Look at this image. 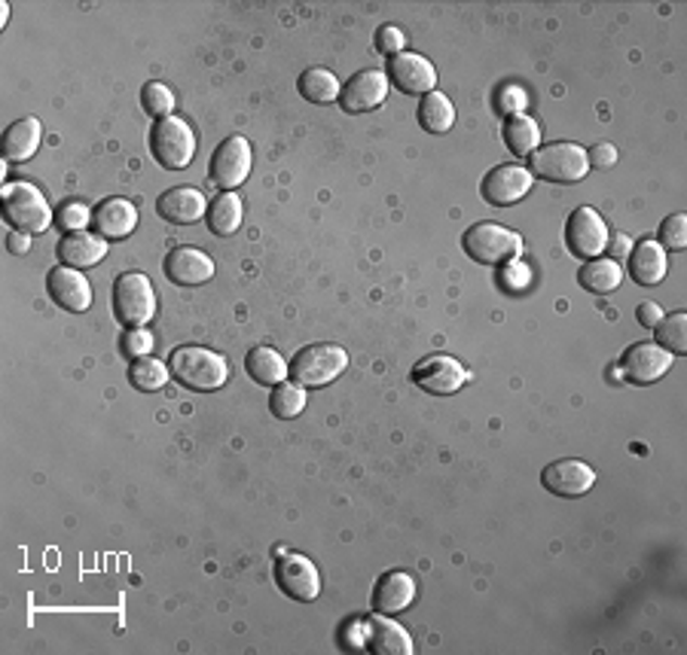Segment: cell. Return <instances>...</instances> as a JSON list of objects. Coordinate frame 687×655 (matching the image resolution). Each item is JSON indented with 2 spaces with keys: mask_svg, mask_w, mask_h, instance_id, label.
<instances>
[{
  "mask_svg": "<svg viewBox=\"0 0 687 655\" xmlns=\"http://www.w3.org/2000/svg\"><path fill=\"white\" fill-rule=\"evenodd\" d=\"M419 126L425 128L428 134H446L449 128L456 126L453 101L443 92H428L419 104Z\"/></svg>",
  "mask_w": 687,
  "mask_h": 655,
  "instance_id": "f546056e",
  "label": "cell"
},
{
  "mask_svg": "<svg viewBox=\"0 0 687 655\" xmlns=\"http://www.w3.org/2000/svg\"><path fill=\"white\" fill-rule=\"evenodd\" d=\"M565 244L574 256L581 259H596L602 256L608 244V229L606 220L593 208H574L565 226Z\"/></svg>",
  "mask_w": 687,
  "mask_h": 655,
  "instance_id": "30bf717a",
  "label": "cell"
},
{
  "mask_svg": "<svg viewBox=\"0 0 687 655\" xmlns=\"http://www.w3.org/2000/svg\"><path fill=\"white\" fill-rule=\"evenodd\" d=\"M89 223H92V214H89V208L82 202H67V205L55 210V226L62 232H67V235L71 232H82Z\"/></svg>",
  "mask_w": 687,
  "mask_h": 655,
  "instance_id": "d590c367",
  "label": "cell"
},
{
  "mask_svg": "<svg viewBox=\"0 0 687 655\" xmlns=\"http://www.w3.org/2000/svg\"><path fill=\"white\" fill-rule=\"evenodd\" d=\"M114 314L123 326L141 330L156 314V293L148 274H119L114 284Z\"/></svg>",
  "mask_w": 687,
  "mask_h": 655,
  "instance_id": "5b68a950",
  "label": "cell"
},
{
  "mask_svg": "<svg viewBox=\"0 0 687 655\" xmlns=\"http://www.w3.org/2000/svg\"><path fill=\"white\" fill-rule=\"evenodd\" d=\"M276 582L288 598L303 601V604H311L321 594V574L303 555H281L276 564Z\"/></svg>",
  "mask_w": 687,
  "mask_h": 655,
  "instance_id": "7c38bea8",
  "label": "cell"
},
{
  "mask_svg": "<svg viewBox=\"0 0 687 655\" xmlns=\"http://www.w3.org/2000/svg\"><path fill=\"white\" fill-rule=\"evenodd\" d=\"M251 175V144L242 134H232L214 150L212 156V180L220 190L242 187Z\"/></svg>",
  "mask_w": 687,
  "mask_h": 655,
  "instance_id": "8fae6325",
  "label": "cell"
},
{
  "mask_svg": "<svg viewBox=\"0 0 687 655\" xmlns=\"http://www.w3.org/2000/svg\"><path fill=\"white\" fill-rule=\"evenodd\" d=\"M385 95H389V74H382L377 67H367L345 82L343 92H340V104L348 113H367L379 107Z\"/></svg>",
  "mask_w": 687,
  "mask_h": 655,
  "instance_id": "5bb4252c",
  "label": "cell"
},
{
  "mask_svg": "<svg viewBox=\"0 0 687 655\" xmlns=\"http://www.w3.org/2000/svg\"><path fill=\"white\" fill-rule=\"evenodd\" d=\"M171 378V372L165 367L163 360L156 357H138L129 367V382L135 390L141 394H153V390H163L165 384Z\"/></svg>",
  "mask_w": 687,
  "mask_h": 655,
  "instance_id": "1f68e13d",
  "label": "cell"
},
{
  "mask_svg": "<svg viewBox=\"0 0 687 655\" xmlns=\"http://www.w3.org/2000/svg\"><path fill=\"white\" fill-rule=\"evenodd\" d=\"M660 247H670V251H685L687 247V217L685 214H672L670 220H663L660 226Z\"/></svg>",
  "mask_w": 687,
  "mask_h": 655,
  "instance_id": "8d00e7d4",
  "label": "cell"
},
{
  "mask_svg": "<svg viewBox=\"0 0 687 655\" xmlns=\"http://www.w3.org/2000/svg\"><path fill=\"white\" fill-rule=\"evenodd\" d=\"M461 247L474 262H483V266H501L523 256V239L510 232L508 226L498 223L471 226L461 239Z\"/></svg>",
  "mask_w": 687,
  "mask_h": 655,
  "instance_id": "3957f363",
  "label": "cell"
},
{
  "mask_svg": "<svg viewBox=\"0 0 687 655\" xmlns=\"http://www.w3.org/2000/svg\"><path fill=\"white\" fill-rule=\"evenodd\" d=\"M364 646L377 655H412V638L385 613L364 619Z\"/></svg>",
  "mask_w": 687,
  "mask_h": 655,
  "instance_id": "ffe728a7",
  "label": "cell"
},
{
  "mask_svg": "<svg viewBox=\"0 0 687 655\" xmlns=\"http://www.w3.org/2000/svg\"><path fill=\"white\" fill-rule=\"evenodd\" d=\"M92 226H96L101 239H126L138 226V208L126 198H107L92 214Z\"/></svg>",
  "mask_w": 687,
  "mask_h": 655,
  "instance_id": "603a6c76",
  "label": "cell"
},
{
  "mask_svg": "<svg viewBox=\"0 0 687 655\" xmlns=\"http://www.w3.org/2000/svg\"><path fill=\"white\" fill-rule=\"evenodd\" d=\"M468 378H471L468 369L461 367L458 360H453L449 354H431L412 367V384H419L422 390L434 394V397L456 394L468 384Z\"/></svg>",
  "mask_w": 687,
  "mask_h": 655,
  "instance_id": "ba28073f",
  "label": "cell"
},
{
  "mask_svg": "<svg viewBox=\"0 0 687 655\" xmlns=\"http://www.w3.org/2000/svg\"><path fill=\"white\" fill-rule=\"evenodd\" d=\"M505 144L513 156H532L540 146V128L532 116L525 113H517V116H508L505 123Z\"/></svg>",
  "mask_w": 687,
  "mask_h": 655,
  "instance_id": "83f0119b",
  "label": "cell"
},
{
  "mask_svg": "<svg viewBox=\"0 0 687 655\" xmlns=\"http://www.w3.org/2000/svg\"><path fill=\"white\" fill-rule=\"evenodd\" d=\"M141 104H144V111H148L150 116L168 119V116L175 113V92H171L165 82H148V86L141 89Z\"/></svg>",
  "mask_w": 687,
  "mask_h": 655,
  "instance_id": "e575fe53",
  "label": "cell"
},
{
  "mask_svg": "<svg viewBox=\"0 0 687 655\" xmlns=\"http://www.w3.org/2000/svg\"><path fill=\"white\" fill-rule=\"evenodd\" d=\"M606 247L611 251L614 259H623V256H629V251H633V239L623 235V232H614V235H608Z\"/></svg>",
  "mask_w": 687,
  "mask_h": 655,
  "instance_id": "7bdbcfd3",
  "label": "cell"
},
{
  "mask_svg": "<svg viewBox=\"0 0 687 655\" xmlns=\"http://www.w3.org/2000/svg\"><path fill=\"white\" fill-rule=\"evenodd\" d=\"M629 274L641 287H657L666 272H670V259L666 251L660 247V241H638V247L629 251Z\"/></svg>",
  "mask_w": 687,
  "mask_h": 655,
  "instance_id": "7402d4cb",
  "label": "cell"
},
{
  "mask_svg": "<svg viewBox=\"0 0 687 655\" xmlns=\"http://www.w3.org/2000/svg\"><path fill=\"white\" fill-rule=\"evenodd\" d=\"M495 104H498V111L508 113V116H517V113L525 111V92L520 86H505L498 98H495Z\"/></svg>",
  "mask_w": 687,
  "mask_h": 655,
  "instance_id": "ab89813d",
  "label": "cell"
},
{
  "mask_svg": "<svg viewBox=\"0 0 687 655\" xmlns=\"http://www.w3.org/2000/svg\"><path fill=\"white\" fill-rule=\"evenodd\" d=\"M242 217H245V210H242V198L236 192H220L212 205H208V214H205L208 229H212L214 235H232V232H239Z\"/></svg>",
  "mask_w": 687,
  "mask_h": 655,
  "instance_id": "4316f807",
  "label": "cell"
},
{
  "mask_svg": "<svg viewBox=\"0 0 687 655\" xmlns=\"http://www.w3.org/2000/svg\"><path fill=\"white\" fill-rule=\"evenodd\" d=\"M340 92H343V82L336 80L328 67H309L300 77V95L311 104H330V101L340 98Z\"/></svg>",
  "mask_w": 687,
  "mask_h": 655,
  "instance_id": "4dcf8cb0",
  "label": "cell"
},
{
  "mask_svg": "<svg viewBox=\"0 0 687 655\" xmlns=\"http://www.w3.org/2000/svg\"><path fill=\"white\" fill-rule=\"evenodd\" d=\"M636 318L641 326H648V330H654L657 323L663 320V308L657 303H641L638 305V311H636Z\"/></svg>",
  "mask_w": 687,
  "mask_h": 655,
  "instance_id": "b9f144b4",
  "label": "cell"
},
{
  "mask_svg": "<svg viewBox=\"0 0 687 655\" xmlns=\"http://www.w3.org/2000/svg\"><path fill=\"white\" fill-rule=\"evenodd\" d=\"M150 150H153V159L163 168L183 171L196 156V134L183 119L168 116V119H160L150 131Z\"/></svg>",
  "mask_w": 687,
  "mask_h": 655,
  "instance_id": "8992f818",
  "label": "cell"
},
{
  "mask_svg": "<svg viewBox=\"0 0 687 655\" xmlns=\"http://www.w3.org/2000/svg\"><path fill=\"white\" fill-rule=\"evenodd\" d=\"M532 175L550 183H577L589 171L587 150L581 144H547L532 153Z\"/></svg>",
  "mask_w": 687,
  "mask_h": 655,
  "instance_id": "52a82bcc",
  "label": "cell"
},
{
  "mask_svg": "<svg viewBox=\"0 0 687 655\" xmlns=\"http://www.w3.org/2000/svg\"><path fill=\"white\" fill-rule=\"evenodd\" d=\"M416 601V579L404 570H389L379 576L377 589H373V607L385 616L404 613Z\"/></svg>",
  "mask_w": 687,
  "mask_h": 655,
  "instance_id": "44dd1931",
  "label": "cell"
},
{
  "mask_svg": "<svg viewBox=\"0 0 687 655\" xmlns=\"http://www.w3.org/2000/svg\"><path fill=\"white\" fill-rule=\"evenodd\" d=\"M245 369L254 382L266 384V387H276L288 378V363L281 360L276 348H254L245 357Z\"/></svg>",
  "mask_w": 687,
  "mask_h": 655,
  "instance_id": "f1b7e54d",
  "label": "cell"
},
{
  "mask_svg": "<svg viewBox=\"0 0 687 655\" xmlns=\"http://www.w3.org/2000/svg\"><path fill=\"white\" fill-rule=\"evenodd\" d=\"M59 256L71 269H89L107 256V241L92 232H71L59 241Z\"/></svg>",
  "mask_w": 687,
  "mask_h": 655,
  "instance_id": "cb8c5ba5",
  "label": "cell"
},
{
  "mask_svg": "<svg viewBox=\"0 0 687 655\" xmlns=\"http://www.w3.org/2000/svg\"><path fill=\"white\" fill-rule=\"evenodd\" d=\"M40 138H43V128H40V123L34 116L16 119L13 126L3 131V159H31L34 153H37V146H40Z\"/></svg>",
  "mask_w": 687,
  "mask_h": 655,
  "instance_id": "d4e9b609",
  "label": "cell"
},
{
  "mask_svg": "<svg viewBox=\"0 0 687 655\" xmlns=\"http://www.w3.org/2000/svg\"><path fill=\"white\" fill-rule=\"evenodd\" d=\"M577 281H581V287L589 290V293L606 296L611 290L621 287L623 272L621 266H618V259H602V256H596V259H587V262L581 266Z\"/></svg>",
  "mask_w": 687,
  "mask_h": 655,
  "instance_id": "484cf974",
  "label": "cell"
},
{
  "mask_svg": "<svg viewBox=\"0 0 687 655\" xmlns=\"http://www.w3.org/2000/svg\"><path fill=\"white\" fill-rule=\"evenodd\" d=\"M123 351L129 354V357H150V351H153V336H150V330H131V333H126V338H123Z\"/></svg>",
  "mask_w": 687,
  "mask_h": 655,
  "instance_id": "f35d334b",
  "label": "cell"
},
{
  "mask_svg": "<svg viewBox=\"0 0 687 655\" xmlns=\"http://www.w3.org/2000/svg\"><path fill=\"white\" fill-rule=\"evenodd\" d=\"M389 82H394V89H400L404 95H428L437 86V70L425 55L400 52L389 62Z\"/></svg>",
  "mask_w": 687,
  "mask_h": 655,
  "instance_id": "4fadbf2b",
  "label": "cell"
},
{
  "mask_svg": "<svg viewBox=\"0 0 687 655\" xmlns=\"http://www.w3.org/2000/svg\"><path fill=\"white\" fill-rule=\"evenodd\" d=\"M404 43H407V37H404L400 28H394V25H382V28L377 31V49L382 52V55H389V59L400 55Z\"/></svg>",
  "mask_w": 687,
  "mask_h": 655,
  "instance_id": "74e56055",
  "label": "cell"
},
{
  "mask_svg": "<svg viewBox=\"0 0 687 655\" xmlns=\"http://www.w3.org/2000/svg\"><path fill=\"white\" fill-rule=\"evenodd\" d=\"M657 333V345L666 348L672 357L687 351V314L685 311H675L670 318H663L654 326Z\"/></svg>",
  "mask_w": 687,
  "mask_h": 655,
  "instance_id": "836d02e7",
  "label": "cell"
},
{
  "mask_svg": "<svg viewBox=\"0 0 687 655\" xmlns=\"http://www.w3.org/2000/svg\"><path fill=\"white\" fill-rule=\"evenodd\" d=\"M348 367V354L340 345H309L303 351H296L291 360V378L300 387H325V384L336 382Z\"/></svg>",
  "mask_w": 687,
  "mask_h": 655,
  "instance_id": "277c9868",
  "label": "cell"
},
{
  "mask_svg": "<svg viewBox=\"0 0 687 655\" xmlns=\"http://www.w3.org/2000/svg\"><path fill=\"white\" fill-rule=\"evenodd\" d=\"M7 251L13 256H28V251H31V235H25V232H10V235H7Z\"/></svg>",
  "mask_w": 687,
  "mask_h": 655,
  "instance_id": "ee69618b",
  "label": "cell"
},
{
  "mask_svg": "<svg viewBox=\"0 0 687 655\" xmlns=\"http://www.w3.org/2000/svg\"><path fill=\"white\" fill-rule=\"evenodd\" d=\"M269 409H272V415L281 418V421H291V418L303 415V409H306V390L294 382L276 384V390H272V397H269Z\"/></svg>",
  "mask_w": 687,
  "mask_h": 655,
  "instance_id": "d6a6232c",
  "label": "cell"
},
{
  "mask_svg": "<svg viewBox=\"0 0 687 655\" xmlns=\"http://www.w3.org/2000/svg\"><path fill=\"white\" fill-rule=\"evenodd\" d=\"M544 488L550 491V495L557 497H584L596 485V473H593V466L584 464V461H577V458H562L557 464H550L544 470Z\"/></svg>",
  "mask_w": 687,
  "mask_h": 655,
  "instance_id": "2e32d148",
  "label": "cell"
},
{
  "mask_svg": "<svg viewBox=\"0 0 687 655\" xmlns=\"http://www.w3.org/2000/svg\"><path fill=\"white\" fill-rule=\"evenodd\" d=\"M168 372L183 387L208 394V390H220L227 384L229 363L224 354L199 348V345H187V348H178V351L171 354Z\"/></svg>",
  "mask_w": 687,
  "mask_h": 655,
  "instance_id": "6da1fadb",
  "label": "cell"
},
{
  "mask_svg": "<svg viewBox=\"0 0 687 655\" xmlns=\"http://www.w3.org/2000/svg\"><path fill=\"white\" fill-rule=\"evenodd\" d=\"M672 360L675 357L660 345H633L629 351L623 354L621 378L633 384H654L670 372Z\"/></svg>",
  "mask_w": 687,
  "mask_h": 655,
  "instance_id": "9a60e30c",
  "label": "cell"
},
{
  "mask_svg": "<svg viewBox=\"0 0 687 655\" xmlns=\"http://www.w3.org/2000/svg\"><path fill=\"white\" fill-rule=\"evenodd\" d=\"M47 287H50L52 299L62 305L65 311L80 314V311H89V305H92V287L80 274V269H71V266L52 269L50 278H47Z\"/></svg>",
  "mask_w": 687,
  "mask_h": 655,
  "instance_id": "d6986e66",
  "label": "cell"
},
{
  "mask_svg": "<svg viewBox=\"0 0 687 655\" xmlns=\"http://www.w3.org/2000/svg\"><path fill=\"white\" fill-rule=\"evenodd\" d=\"M0 198H3V217L16 232L40 235V232H47L55 223V214H52L50 202L43 198V192L31 187V183H25V180L7 183L3 192H0Z\"/></svg>",
  "mask_w": 687,
  "mask_h": 655,
  "instance_id": "7a4b0ae2",
  "label": "cell"
},
{
  "mask_svg": "<svg viewBox=\"0 0 687 655\" xmlns=\"http://www.w3.org/2000/svg\"><path fill=\"white\" fill-rule=\"evenodd\" d=\"M165 274L168 281L183 284V287H196L214 278V259L199 247H175L165 256Z\"/></svg>",
  "mask_w": 687,
  "mask_h": 655,
  "instance_id": "e0dca14e",
  "label": "cell"
},
{
  "mask_svg": "<svg viewBox=\"0 0 687 655\" xmlns=\"http://www.w3.org/2000/svg\"><path fill=\"white\" fill-rule=\"evenodd\" d=\"M156 210L160 217L175 226H190L199 223L205 214H208V202L205 195L193 187H175V190H165L156 202Z\"/></svg>",
  "mask_w": 687,
  "mask_h": 655,
  "instance_id": "ac0fdd59",
  "label": "cell"
},
{
  "mask_svg": "<svg viewBox=\"0 0 687 655\" xmlns=\"http://www.w3.org/2000/svg\"><path fill=\"white\" fill-rule=\"evenodd\" d=\"M532 190V171L523 165H498L480 183V195L492 208H510Z\"/></svg>",
  "mask_w": 687,
  "mask_h": 655,
  "instance_id": "9c48e42d",
  "label": "cell"
},
{
  "mask_svg": "<svg viewBox=\"0 0 687 655\" xmlns=\"http://www.w3.org/2000/svg\"><path fill=\"white\" fill-rule=\"evenodd\" d=\"M587 159L589 168H611L618 162V150H614V144H596L587 153Z\"/></svg>",
  "mask_w": 687,
  "mask_h": 655,
  "instance_id": "60d3db41",
  "label": "cell"
}]
</instances>
